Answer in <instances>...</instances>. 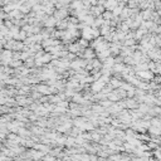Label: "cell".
I'll use <instances>...</instances> for the list:
<instances>
[{
	"instance_id": "6da1fadb",
	"label": "cell",
	"mask_w": 161,
	"mask_h": 161,
	"mask_svg": "<svg viewBox=\"0 0 161 161\" xmlns=\"http://www.w3.org/2000/svg\"><path fill=\"white\" fill-rule=\"evenodd\" d=\"M135 75L136 77H139V78H141L142 80H152V78H154V73L151 72L150 69H146V70H137V72H135Z\"/></svg>"
},
{
	"instance_id": "7a4b0ae2",
	"label": "cell",
	"mask_w": 161,
	"mask_h": 161,
	"mask_svg": "<svg viewBox=\"0 0 161 161\" xmlns=\"http://www.w3.org/2000/svg\"><path fill=\"white\" fill-rule=\"evenodd\" d=\"M68 14H69V9L67 6H63V8L55 9L54 13H53V15H54V18L57 19V20H60V19H65V18H67Z\"/></svg>"
},
{
	"instance_id": "3957f363",
	"label": "cell",
	"mask_w": 161,
	"mask_h": 161,
	"mask_svg": "<svg viewBox=\"0 0 161 161\" xmlns=\"http://www.w3.org/2000/svg\"><path fill=\"white\" fill-rule=\"evenodd\" d=\"M57 24V19L54 15H48L44 20H43V27H48V28H55Z\"/></svg>"
},
{
	"instance_id": "277c9868",
	"label": "cell",
	"mask_w": 161,
	"mask_h": 161,
	"mask_svg": "<svg viewBox=\"0 0 161 161\" xmlns=\"http://www.w3.org/2000/svg\"><path fill=\"white\" fill-rule=\"evenodd\" d=\"M118 5V1L117 0H105V4H103V6H105L106 10H113L116 6Z\"/></svg>"
},
{
	"instance_id": "5b68a950",
	"label": "cell",
	"mask_w": 161,
	"mask_h": 161,
	"mask_svg": "<svg viewBox=\"0 0 161 161\" xmlns=\"http://www.w3.org/2000/svg\"><path fill=\"white\" fill-rule=\"evenodd\" d=\"M55 28L59 30H64L68 28V19H60V20H57V24H55Z\"/></svg>"
},
{
	"instance_id": "8992f818",
	"label": "cell",
	"mask_w": 161,
	"mask_h": 161,
	"mask_svg": "<svg viewBox=\"0 0 161 161\" xmlns=\"http://www.w3.org/2000/svg\"><path fill=\"white\" fill-rule=\"evenodd\" d=\"M147 132L150 134V136H161V127L150 125V127L147 129Z\"/></svg>"
},
{
	"instance_id": "52a82bcc",
	"label": "cell",
	"mask_w": 161,
	"mask_h": 161,
	"mask_svg": "<svg viewBox=\"0 0 161 161\" xmlns=\"http://www.w3.org/2000/svg\"><path fill=\"white\" fill-rule=\"evenodd\" d=\"M154 10H151V9H145V10H141L140 14L141 17H142L144 20H149V19H151V14H152Z\"/></svg>"
},
{
	"instance_id": "ba28073f",
	"label": "cell",
	"mask_w": 161,
	"mask_h": 161,
	"mask_svg": "<svg viewBox=\"0 0 161 161\" xmlns=\"http://www.w3.org/2000/svg\"><path fill=\"white\" fill-rule=\"evenodd\" d=\"M101 15H102V18L105 19V20H111V19L113 18V13L111 10H105Z\"/></svg>"
},
{
	"instance_id": "9c48e42d",
	"label": "cell",
	"mask_w": 161,
	"mask_h": 161,
	"mask_svg": "<svg viewBox=\"0 0 161 161\" xmlns=\"http://www.w3.org/2000/svg\"><path fill=\"white\" fill-rule=\"evenodd\" d=\"M77 42L83 47V48H87V47H89V42H91V40H88V39H86V38L82 37V38H79Z\"/></svg>"
},
{
	"instance_id": "30bf717a",
	"label": "cell",
	"mask_w": 161,
	"mask_h": 161,
	"mask_svg": "<svg viewBox=\"0 0 161 161\" xmlns=\"http://www.w3.org/2000/svg\"><path fill=\"white\" fill-rule=\"evenodd\" d=\"M152 73L154 74H161V64H160V62L155 63V68L152 70Z\"/></svg>"
},
{
	"instance_id": "8fae6325",
	"label": "cell",
	"mask_w": 161,
	"mask_h": 161,
	"mask_svg": "<svg viewBox=\"0 0 161 161\" xmlns=\"http://www.w3.org/2000/svg\"><path fill=\"white\" fill-rule=\"evenodd\" d=\"M156 34H161V24H159L157 29H156Z\"/></svg>"
},
{
	"instance_id": "7c38bea8",
	"label": "cell",
	"mask_w": 161,
	"mask_h": 161,
	"mask_svg": "<svg viewBox=\"0 0 161 161\" xmlns=\"http://www.w3.org/2000/svg\"><path fill=\"white\" fill-rule=\"evenodd\" d=\"M157 62H160V64H161V59H160V60H157Z\"/></svg>"
},
{
	"instance_id": "4fadbf2b",
	"label": "cell",
	"mask_w": 161,
	"mask_h": 161,
	"mask_svg": "<svg viewBox=\"0 0 161 161\" xmlns=\"http://www.w3.org/2000/svg\"><path fill=\"white\" fill-rule=\"evenodd\" d=\"M154 1H159V0H154Z\"/></svg>"
}]
</instances>
